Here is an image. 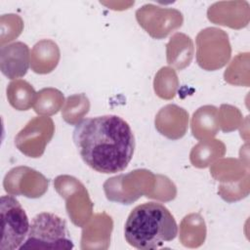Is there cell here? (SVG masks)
<instances>
[{"instance_id": "cell-1", "label": "cell", "mask_w": 250, "mask_h": 250, "mask_svg": "<svg viewBox=\"0 0 250 250\" xmlns=\"http://www.w3.org/2000/svg\"><path fill=\"white\" fill-rule=\"evenodd\" d=\"M72 140L84 163L103 174L125 170L136 146L130 125L114 114L82 119L75 125Z\"/></svg>"}, {"instance_id": "cell-3", "label": "cell", "mask_w": 250, "mask_h": 250, "mask_svg": "<svg viewBox=\"0 0 250 250\" xmlns=\"http://www.w3.org/2000/svg\"><path fill=\"white\" fill-rule=\"evenodd\" d=\"M73 247L65 221L54 213L42 212L31 220L28 234L20 249H72Z\"/></svg>"}, {"instance_id": "cell-2", "label": "cell", "mask_w": 250, "mask_h": 250, "mask_svg": "<svg viewBox=\"0 0 250 250\" xmlns=\"http://www.w3.org/2000/svg\"><path fill=\"white\" fill-rule=\"evenodd\" d=\"M178 234L174 216L159 202H146L137 205L129 214L124 226L126 242L141 250L161 247Z\"/></svg>"}, {"instance_id": "cell-4", "label": "cell", "mask_w": 250, "mask_h": 250, "mask_svg": "<svg viewBox=\"0 0 250 250\" xmlns=\"http://www.w3.org/2000/svg\"><path fill=\"white\" fill-rule=\"evenodd\" d=\"M0 214L2 234L0 250L20 249L28 234L30 227L23 207L14 195H2Z\"/></svg>"}, {"instance_id": "cell-5", "label": "cell", "mask_w": 250, "mask_h": 250, "mask_svg": "<svg viewBox=\"0 0 250 250\" xmlns=\"http://www.w3.org/2000/svg\"><path fill=\"white\" fill-rule=\"evenodd\" d=\"M16 55V43L1 48V71L10 78L23 76L29 65V49L26 44L19 42V48Z\"/></svg>"}]
</instances>
